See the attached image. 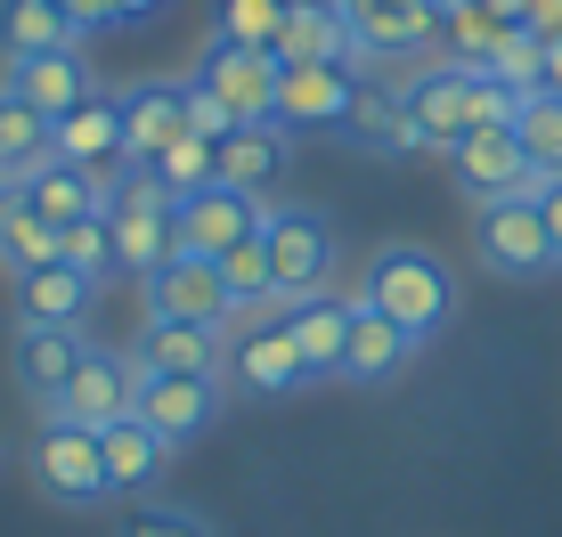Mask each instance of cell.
Wrapping results in <instances>:
<instances>
[{"instance_id":"cell-39","label":"cell","mask_w":562,"mask_h":537,"mask_svg":"<svg viewBox=\"0 0 562 537\" xmlns=\"http://www.w3.org/2000/svg\"><path fill=\"white\" fill-rule=\"evenodd\" d=\"M490 73H497V82H514L521 99H530V90H547V42H538L530 25H514V33H506V49H497V66H490Z\"/></svg>"},{"instance_id":"cell-4","label":"cell","mask_w":562,"mask_h":537,"mask_svg":"<svg viewBox=\"0 0 562 537\" xmlns=\"http://www.w3.org/2000/svg\"><path fill=\"white\" fill-rule=\"evenodd\" d=\"M33 489H42L57 513H90V505H106L114 481H106V448H99V432L74 424V415H42V432H33Z\"/></svg>"},{"instance_id":"cell-16","label":"cell","mask_w":562,"mask_h":537,"mask_svg":"<svg viewBox=\"0 0 562 537\" xmlns=\"http://www.w3.org/2000/svg\"><path fill=\"white\" fill-rule=\"evenodd\" d=\"M147 294V318H188V325H237V301H228V285H221V261H196V253H180V261H164L155 277L139 285Z\"/></svg>"},{"instance_id":"cell-27","label":"cell","mask_w":562,"mask_h":537,"mask_svg":"<svg viewBox=\"0 0 562 537\" xmlns=\"http://www.w3.org/2000/svg\"><path fill=\"white\" fill-rule=\"evenodd\" d=\"M74 42H82V25L66 0H0V57H42Z\"/></svg>"},{"instance_id":"cell-19","label":"cell","mask_w":562,"mask_h":537,"mask_svg":"<svg viewBox=\"0 0 562 537\" xmlns=\"http://www.w3.org/2000/svg\"><path fill=\"white\" fill-rule=\"evenodd\" d=\"M16 196H25L42 220L74 228V220H99L106 204H114V180H106V171H90V163H66V156H49L42 171H25V180H16Z\"/></svg>"},{"instance_id":"cell-36","label":"cell","mask_w":562,"mask_h":537,"mask_svg":"<svg viewBox=\"0 0 562 537\" xmlns=\"http://www.w3.org/2000/svg\"><path fill=\"white\" fill-rule=\"evenodd\" d=\"M57 261H66L74 277L106 285L114 268H123V253H114V220H106V213H99V220H74V228H66V244H57Z\"/></svg>"},{"instance_id":"cell-20","label":"cell","mask_w":562,"mask_h":537,"mask_svg":"<svg viewBox=\"0 0 562 537\" xmlns=\"http://www.w3.org/2000/svg\"><path fill=\"white\" fill-rule=\"evenodd\" d=\"M123 99V163H155L171 139H188V82H131Z\"/></svg>"},{"instance_id":"cell-7","label":"cell","mask_w":562,"mask_h":537,"mask_svg":"<svg viewBox=\"0 0 562 537\" xmlns=\"http://www.w3.org/2000/svg\"><path fill=\"white\" fill-rule=\"evenodd\" d=\"M359 82H367L359 66H285L269 123H278L285 139H342V123H351V106H359Z\"/></svg>"},{"instance_id":"cell-10","label":"cell","mask_w":562,"mask_h":537,"mask_svg":"<svg viewBox=\"0 0 562 537\" xmlns=\"http://www.w3.org/2000/svg\"><path fill=\"white\" fill-rule=\"evenodd\" d=\"M351 16V42H359V66L383 73V66H408L440 42V9L432 0H342Z\"/></svg>"},{"instance_id":"cell-32","label":"cell","mask_w":562,"mask_h":537,"mask_svg":"<svg viewBox=\"0 0 562 537\" xmlns=\"http://www.w3.org/2000/svg\"><path fill=\"white\" fill-rule=\"evenodd\" d=\"M514 139H521V156H530L538 180H562V99L554 90H530V99H521Z\"/></svg>"},{"instance_id":"cell-42","label":"cell","mask_w":562,"mask_h":537,"mask_svg":"<svg viewBox=\"0 0 562 537\" xmlns=\"http://www.w3.org/2000/svg\"><path fill=\"white\" fill-rule=\"evenodd\" d=\"M521 25H530L538 42H562V0H530V9H521Z\"/></svg>"},{"instance_id":"cell-11","label":"cell","mask_w":562,"mask_h":537,"mask_svg":"<svg viewBox=\"0 0 562 537\" xmlns=\"http://www.w3.org/2000/svg\"><path fill=\"white\" fill-rule=\"evenodd\" d=\"M221 375H147L139 367V399H131V415L164 439V448H188V439H204L221 424Z\"/></svg>"},{"instance_id":"cell-25","label":"cell","mask_w":562,"mask_h":537,"mask_svg":"<svg viewBox=\"0 0 562 537\" xmlns=\"http://www.w3.org/2000/svg\"><path fill=\"white\" fill-rule=\"evenodd\" d=\"M424 351L416 334H400L392 318L383 310H367L359 301V318H351V351H342V375L335 382H367V391H375V382H392V375H408V358Z\"/></svg>"},{"instance_id":"cell-14","label":"cell","mask_w":562,"mask_h":537,"mask_svg":"<svg viewBox=\"0 0 562 537\" xmlns=\"http://www.w3.org/2000/svg\"><path fill=\"white\" fill-rule=\"evenodd\" d=\"M449 171H457V187H464L473 204H497V196H530V187H538V171H530V156H521L514 123L464 130V139L449 147Z\"/></svg>"},{"instance_id":"cell-3","label":"cell","mask_w":562,"mask_h":537,"mask_svg":"<svg viewBox=\"0 0 562 537\" xmlns=\"http://www.w3.org/2000/svg\"><path fill=\"white\" fill-rule=\"evenodd\" d=\"M106 220H114V253H123V268H131L139 285H147L164 261H180V204L155 187V163H123Z\"/></svg>"},{"instance_id":"cell-46","label":"cell","mask_w":562,"mask_h":537,"mask_svg":"<svg viewBox=\"0 0 562 537\" xmlns=\"http://www.w3.org/2000/svg\"><path fill=\"white\" fill-rule=\"evenodd\" d=\"M547 90L562 99V42H547Z\"/></svg>"},{"instance_id":"cell-30","label":"cell","mask_w":562,"mask_h":537,"mask_svg":"<svg viewBox=\"0 0 562 537\" xmlns=\"http://www.w3.org/2000/svg\"><path fill=\"white\" fill-rule=\"evenodd\" d=\"M57 244H66V228L42 220L16 187H0V261H9V268H49Z\"/></svg>"},{"instance_id":"cell-6","label":"cell","mask_w":562,"mask_h":537,"mask_svg":"<svg viewBox=\"0 0 562 537\" xmlns=\"http://www.w3.org/2000/svg\"><path fill=\"white\" fill-rule=\"evenodd\" d=\"M473 253L490 277H547L554 261V237H547V213H538V196H497V204H473Z\"/></svg>"},{"instance_id":"cell-41","label":"cell","mask_w":562,"mask_h":537,"mask_svg":"<svg viewBox=\"0 0 562 537\" xmlns=\"http://www.w3.org/2000/svg\"><path fill=\"white\" fill-rule=\"evenodd\" d=\"M530 196H538V213H547V237H554V261H562V180H538Z\"/></svg>"},{"instance_id":"cell-13","label":"cell","mask_w":562,"mask_h":537,"mask_svg":"<svg viewBox=\"0 0 562 537\" xmlns=\"http://www.w3.org/2000/svg\"><path fill=\"white\" fill-rule=\"evenodd\" d=\"M82 358H90V325H25V318H16L9 375H16V391H25L42 415L66 399V382H74V367H82Z\"/></svg>"},{"instance_id":"cell-33","label":"cell","mask_w":562,"mask_h":537,"mask_svg":"<svg viewBox=\"0 0 562 537\" xmlns=\"http://www.w3.org/2000/svg\"><path fill=\"white\" fill-rule=\"evenodd\" d=\"M261 228H269V220H261ZM261 228H254V237H237V244L221 253V285H228V301H237V318H254L261 301L278 294V277H269V237H261Z\"/></svg>"},{"instance_id":"cell-15","label":"cell","mask_w":562,"mask_h":537,"mask_svg":"<svg viewBox=\"0 0 562 537\" xmlns=\"http://www.w3.org/2000/svg\"><path fill=\"white\" fill-rule=\"evenodd\" d=\"M131 399H139V358H131V351H106V342H90V358L74 367L66 399H57L49 415H74V424L106 432V424H123V415H131Z\"/></svg>"},{"instance_id":"cell-23","label":"cell","mask_w":562,"mask_h":537,"mask_svg":"<svg viewBox=\"0 0 562 537\" xmlns=\"http://www.w3.org/2000/svg\"><path fill=\"white\" fill-rule=\"evenodd\" d=\"M9 301H16V318H25V325H90V301H99V285L74 277L66 261H49V268H16Z\"/></svg>"},{"instance_id":"cell-12","label":"cell","mask_w":562,"mask_h":537,"mask_svg":"<svg viewBox=\"0 0 562 537\" xmlns=\"http://www.w3.org/2000/svg\"><path fill=\"white\" fill-rule=\"evenodd\" d=\"M0 90L9 99H25L33 114H74L82 99H99V66H90V49H42V57H0Z\"/></svg>"},{"instance_id":"cell-24","label":"cell","mask_w":562,"mask_h":537,"mask_svg":"<svg viewBox=\"0 0 562 537\" xmlns=\"http://www.w3.org/2000/svg\"><path fill=\"white\" fill-rule=\"evenodd\" d=\"M212 163H221V187H237V196H261V187L285 180V130L278 123H237L228 139H212Z\"/></svg>"},{"instance_id":"cell-26","label":"cell","mask_w":562,"mask_h":537,"mask_svg":"<svg viewBox=\"0 0 562 537\" xmlns=\"http://www.w3.org/2000/svg\"><path fill=\"white\" fill-rule=\"evenodd\" d=\"M57 156H66V163H90V171L123 163V99L99 90V99H82L74 114H57Z\"/></svg>"},{"instance_id":"cell-2","label":"cell","mask_w":562,"mask_h":537,"mask_svg":"<svg viewBox=\"0 0 562 537\" xmlns=\"http://www.w3.org/2000/svg\"><path fill=\"white\" fill-rule=\"evenodd\" d=\"M473 66H449V57H432V66H416L408 82H400V156H449V147L473 130Z\"/></svg>"},{"instance_id":"cell-37","label":"cell","mask_w":562,"mask_h":537,"mask_svg":"<svg viewBox=\"0 0 562 537\" xmlns=\"http://www.w3.org/2000/svg\"><path fill=\"white\" fill-rule=\"evenodd\" d=\"M212 33H228V42H254V49H278L285 0H212Z\"/></svg>"},{"instance_id":"cell-29","label":"cell","mask_w":562,"mask_h":537,"mask_svg":"<svg viewBox=\"0 0 562 537\" xmlns=\"http://www.w3.org/2000/svg\"><path fill=\"white\" fill-rule=\"evenodd\" d=\"M49 156H57V123L0 90V187H16L25 171H42Z\"/></svg>"},{"instance_id":"cell-44","label":"cell","mask_w":562,"mask_h":537,"mask_svg":"<svg viewBox=\"0 0 562 537\" xmlns=\"http://www.w3.org/2000/svg\"><path fill=\"white\" fill-rule=\"evenodd\" d=\"M66 9H74V25H82V33L106 25V0H66Z\"/></svg>"},{"instance_id":"cell-45","label":"cell","mask_w":562,"mask_h":537,"mask_svg":"<svg viewBox=\"0 0 562 537\" xmlns=\"http://www.w3.org/2000/svg\"><path fill=\"white\" fill-rule=\"evenodd\" d=\"M473 9H490V16H506V25H521V9H530V0H473Z\"/></svg>"},{"instance_id":"cell-21","label":"cell","mask_w":562,"mask_h":537,"mask_svg":"<svg viewBox=\"0 0 562 537\" xmlns=\"http://www.w3.org/2000/svg\"><path fill=\"white\" fill-rule=\"evenodd\" d=\"M278 57H285V66H359V42H351L342 0H285ZM359 73H367V66H359Z\"/></svg>"},{"instance_id":"cell-28","label":"cell","mask_w":562,"mask_h":537,"mask_svg":"<svg viewBox=\"0 0 562 537\" xmlns=\"http://www.w3.org/2000/svg\"><path fill=\"white\" fill-rule=\"evenodd\" d=\"M99 448H106V481H114V496H147L155 481H164V465H171V448L139 424V415L106 424V432H99Z\"/></svg>"},{"instance_id":"cell-22","label":"cell","mask_w":562,"mask_h":537,"mask_svg":"<svg viewBox=\"0 0 562 537\" xmlns=\"http://www.w3.org/2000/svg\"><path fill=\"white\" fill-rule=\"evenodd\" d=\"M221 351H228L221 325H188V318H147L131 342L147 375H221Z\"/></svg>"},{"instance_id":"cell-1","label":"cell","mask_w":562,"mask_h":537,"mask_svg":"<svg viewBox=\"0 0 562 537\" xmlns=\"http://www.w3.org/2000/svg\"><path fill=\"white\" fill-rule=\"evenodd\" d=\"M359 301H367V310H383V318L400 325V334L432 342L440 325L457 318V277H449V261H440L432 244L392 237V244H375V253H367Z\"/></svg>"},{"instance_id":"cell-43","label":"cell","mask_w":562,"mask_h":537,"mask_svg":"<svg viewBox=\"0 0 562 537\" xmlns=\"http://www.w3.org/2000/svg\"><path fill=\"white\" fill-rule=\"evenodd\" d=\"M171 0H106V25H147V16H164Z\"/></svg>"},{"instance_id":"cell-8","label":"cell","mask_w":562,"mask_h":537,"mask_svg":"<svg viewBox=\"0 0 562 537\" xmlns=\"http://www.w3.org/2000/svg\"><path fill=\"white\" fill-rule=\"evenodd\" d=\"M261 237H269V277H278L285 301L326 294V285H335V228H326L318 204H278Z\"/></svg>"},{"instance_id":"cell-17","label":"cell","mask_w":562,"mask_h":537,"mask_svg":"<svg viewBox=\"0 0 562 537\" xmlns=\"http://www.w3.org/2000/svg\"><path fill=\"white\" fill-rule=\"evenodd\" d=\"M351 318H359V294H302V301H285V334H294V351H302V367L310 382H326V375H342V351H351Z\"/></svg>"},{"instance_id":"cell-40","label":"cell","mask_w":562,"mask_h":537,"mask_svg":"<svg viewBox=\"0 0 562 537\" xmlns=\"http://www.w3.org/2000/svg\"><path fill=\"white\" fill-rule=\"evenodd\" d=\"M180 82H188V73H180ZM188 130H196V139H228V130H237V114L212 99L204 82H188Z\"/></svg>"},{"instance_id":"cell-9","label":"cell","mask_w":562,"mask_h":537,"mask_svg":"<svg viewBox=\"0 0 562 537\" xmlns=\"http://www.w3.org/2000/svg\"><path fill=\"white\" fill-rule=\"evenodd\" d=\"M228 375H237L245 391H261V399H285V391H302V382H310L302 351H294V334H285V294H269L254 318H237V342H228Z\"/></svg>"},{"instance_id":"cell-34","label":"cell","mask_w":562,"mask_h":537,"mask_svg":"<svg viewBox=\"0 0 562 537\" xmlns=\"http://www.w3.org/2000/svg\"><path fill=\"white\" fill-rule=\"evenodd\" d=\"M506 16H490V9H457V16H440V49H449V66H473V73H490L497 66V49H506Z\"/></svg>"},{"instance_id":"cell-31","label":"cell","mask_w":562,"mask_h":537,"mask_svg":"<svg viewBox=\"0 0 562 537\" xmlns=\"http://www.w3.org/2000/svg\"><path fill=\"white\" fill-rule=\"evenodd\" d=\"M342 147H359V156H400V90H383L375 73H367L351 123H342Z\"/></svg>"},{"instance_id":"cell-18","label":"cell","mask_w":562,"mask_h":537,"mask_svg":"<svg viewBox=\"0 0 562 537\" xmlns=\"http://www.w3.org/2000/svg\"><path fill=\"white\" fill-rule=\"evenodd\" d=\"M269 220V204L261 196H237V187H196V196L180 204V253H196V261H221L237 237H254V228Z\"/></svg>"},{"instance_id":"cell-38","label":"cell","mask_w":562,"mask_h":537,"mask_svg":"<svg viewBox=\"0 0 562 537\" xmlns=\"http://www.w3.org/2000/svg\"><path fill=\"white\" fill-rule=\"evenodd\" d=\"M114 537H212V522H204V513H188V505H155V496H131L123 522H114Z\"/></svg>"},{"instance_id":"cell-35","label":"cell","mask_w":562,"mask_h":537,"mask_svg":"<svg viewBox=\"0 0 562 537\" xmlns=\"http://www.w3.org/2000/svg\"><path fill=\"white\" fill-rule=\"evenodd\" d=\"M212 180H221V163H212V139H196V130H188V139H171L164 156H155V187H164L171 204H188V196L212 187Z\"/></svg>"},{"instance_id":"cell-5","label":"cell","mask_w":562,"mask_h":537,"mask_svg":"<svg viewBox=\"0 0 562 537\" xmlns=\"http://www.w3.org/2000/svg\"><path fill=\"white\" fill-rule=\"evenodd\" d=\"M278 73H285L278 49L228 42V33H212V25H204V42L188 49V82H204L237 123H269V106H278Z\"/></svg>"}]
</instances>
